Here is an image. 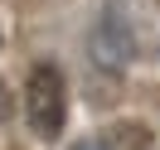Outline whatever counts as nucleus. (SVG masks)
I'll return each instance as SVG.
<instances>
[{"label": "nucleus", "instance_id": "2", "mask_svg": "<svg viewBox=\"0 0 160 150\" xmlns=\"http://www.w3.org/2000/svg\"><path fill=\"white\" fill-rule=\"evenodd\" d=\"M131 58V29L126 20H121L117 10H107L97 20V29H92V63H102V68H126Z\"/></svg>", "mask_w": 160, "mask_h": 150}, {"label": "nucleus", "instance_id": "3", "mask_svg": "<svg viewBox=\"0 0 160 150\" xmlns=\"http://www.w3.org/2000/svg\"><path fill=\"white\" fill-rule=\"evenodd\" d=\"M73 150H102V145H97V140H78Z\"/></svg>", "mask_w": 160, "mask_h": 150}, {"label": "nucleus", "instance_id": "1", "mask_svg": "<svg viewBox=\"0 0 160 150\" xmlns=\"http://www.w3.org/2000/svg\"><path fill=\"white\" fill-rule=\"evenodd\" d=\"M24 111H29V126L39 140H58L63 116H68V87H63V73L53 63H39L24 82Z\"/></svg>", "mask_w": 160, "mask_h": 150}]
</instances>
